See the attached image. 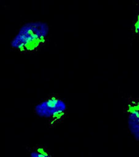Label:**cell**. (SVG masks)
I'll return each mask as SVG.
<instances>
[{"mask_svg":"<svg viewBox=\"0 0 139 157\" xmlns=\"http://www.w3.org/2000/svg\"><path fill=\"white\" fill-rule=\"evenodd\" d=\"M36 114L47 120L52 126L60 123L66 116L67 104L61 98L52 95L34 107Z\"/></svg>","mask_w":139,"mask_h":157,"instance_id":"obj_2","label":"cell"},{"mask_svg":"<svg viewBox=\"0 0 139 157\" xmlns=\"http://www.w3.org/2000/svg\"><path fill=\"white\" fill-rule=\"evenodd\" d=\"M49 32L47 23L41 21L27 23L22 26L10 45L12 48L20 50H35L44 44Z\"/></svg>","mask_w":139,"mask_h":157,"instance_id":"obj_1","label":"cell"},{"mask_svg":"<svg viewBox=\"0 0 139 157\" xmlns=\"http://www.w3.org/2000/svg\"><path fill=\"white\" fill-rule=\"evenodd\" d=\"M30 157H54L43 146H36L30 151Z\"/></svg>","mask_w":139,"mask_h":157,"instance_id":"obj_4","label":"cell"},{"mask_svg":"<svg viewBox=\"0 0 139 157\" xmlns=\"http://www.w3.org/2000/svg\"><path fill=\"white\" fill-rule=\"evenodd\" d=\"M125 113L130 133L139 142V97H129L125 103Z\"/></svg>","mask_w":139,"mask_h":157,"instance_id":"obj_3","label":"cell"},{"mask_svg":"<svg viewBox=\"0 0 139 157\" xmlns=\"http://www.w3.org/2000/svg\"><path fill=\"white\" fill-rule=\"evenodd\" d=\"M132 30L135 36L139 37V12L135 19L133 27H132Z\"/></svg>","mask_w":139,"mask_h":157,"instance_id":"obj_5","label":"cell"}]
</instances>
